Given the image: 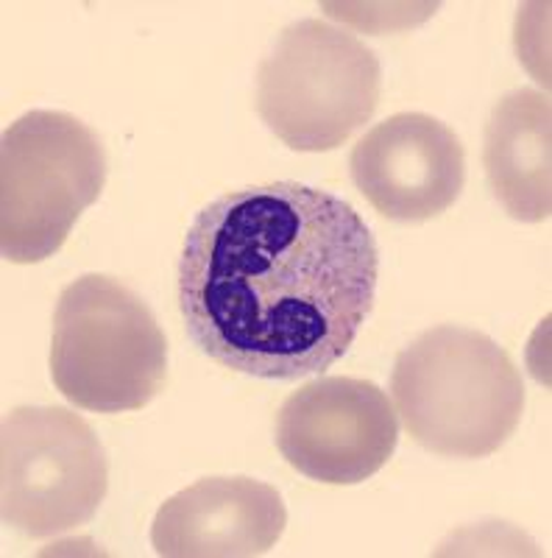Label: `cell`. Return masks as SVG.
Masks as SVG:
<instances>
[{"label":"cell","instance_id":"6da1fadb","mask_svg":"<svg viewBox=\"0 0 552 558\" xmlns=\"http://www.w3.org/2000/svg\"><path fill=\"white\" fill-rule=\"evenodd\" d=\"M380 248L349 202L302 182L229 191L196 213L179 311L204 355L257 380L335 366L371 316Z\"/></svg>","mask_w":552,"mask_h":558},{"label":"cell","instance_id":"7a4b0ae2","mask_svg":"<svg viewBox=\"0 0 552 558\" xmlns=\"http://www.w3.org/2000/svg\"><path fill=\"white\" fill-rule=\"evenodd\" d=\"M391 397L416 445L464 461L500 450L525 411V383L508 352L457 324L430 327L402 349Z\"/></svg>","mask_w":552,"mask_h":558},{"label":"cell","instance_id":"3957f363","mask_svg":"<svg viewBox=\"0 0 552 558\" xmlns=\"http://www.w3.org/2000/svg\"><path fill=\"white\" fill-rule=\"evenodd\" d=\"M51 377L84 411L146 408L168 383V343L151 307L107 274L73 279L53 313Z\"/></svg>","mask_w":552,"mask_h":558},{"label":"cell","instance_id":"277c9868","mask_svg":"<svg viewBox=\"0 0 552 558\" xmlns=\"http://www.w3.org/2000/svg\"><path fill=\"white\" fill-rule=\"evenodd\" d=\"M107 184V148L76 114L32 109L0 143V254L32 266L59 252Z\"/></svg>","mask_w":552,"mask_h":558},{"label":"cell","instance_id":"5b68a950","mask_svg":"<svg viewBox=\"0 0 552 558\" xmlns=\"http://www.w3.org/2000/svg\"><path fill=\"white\" fill-rule=\"evenodd\" d=\"M382 93L377 53L327 20H298L257 70V112L287 148L324 154L371 121Z\"/></svg>","mask_w":552,"mask_h":558},{"label":"cell","instance_id":"8992f818","mask_svg":"<svg viewBox=\"0 0 552 558\" xmlns=\"http://www.w3.org/2000/svg\"><path fill=\"white\" fill-rule=\"evenodd\" d=\"M109 492V458L87 418L68 408H14L0 433V511L26 539L89 525Z\"/></svg>","mask_w":552,"mask_h":558},{"label":"cell","instance_id":"52a82bcc","mask_svg":"<svg viewBox=\"0 0 552 558\" xmlns=\"http://www.w3.org/2000/svg\"><path fill=\"white\" fill-rule=\"evenodd\" d=\"M400 441L394 402L360 377H318L282 402L277 447L293 470L330 486H355L391 461Z\"/></svg>","mask_w":552,"mask_h":558},{"label":"cell","instance_id":"ba28073f","mask_svg":"<svg viewBox=\"0 0 552 558\" xmlns=\"http://www.w3.org/2000/svg\"><path fill=\"white\" fill-rule=\"evenodd\" d=\"M352 182L368 204L400 223L439 218L466 184L464 143L444 121L400 112L368 129L349 157Z\"/></svg>","mask_w":552,"mask_h":558},{"label":"cell","instance_id":"9c48e42d","mask_svg":"<svg viewBox=\"0 0 552 558\" xmlns=\"http://www.w3.org/2000/svg\"><path fill=\"white\" fill-rule=\"evenodd\" d=\"M282 495L255 477H204L159 506L151 522L162 558H255L282 539Z\"/></svg>","mask_w":552,"mask_h":558},{"label":"cell","instance_id":"30bf717a","mask_svg":"<svg viewBox=\"0 0 552 558\" xmlns=\"http://www.w3.org/2000/svg\"><path fill=\"white\" fill-rule=\"evenodd\" d=\"M482 166L511 218L547 221L552 213V109L539 89L502 96L486 121Z\"/></svg>","mask_w":552,"mask_h":558}]
</instances>
